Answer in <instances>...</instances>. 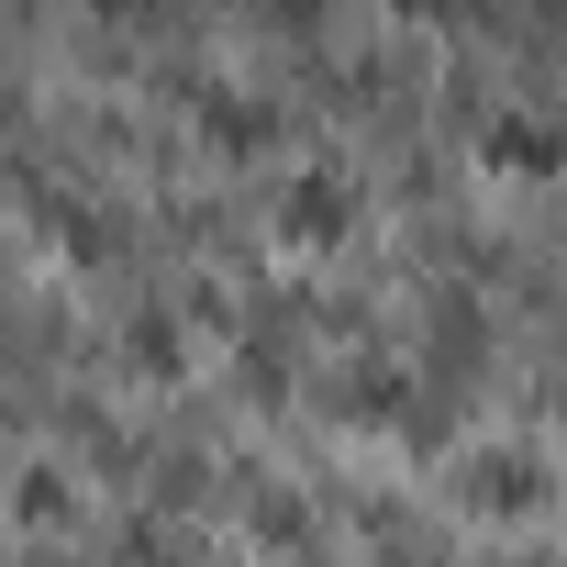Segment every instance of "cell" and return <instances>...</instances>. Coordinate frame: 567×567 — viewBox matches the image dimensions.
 <instances>
[{
  "label": "cell",
  "mask_w": 567,
  "mask_h": 567,
  "mask_svg": "<svg viewBox=\"0 0 567 567\" xmlns=\"http://www.w3.org/2000/svg\"><path fill=\"white\" fill-rule=\"evenodd\" d=\"M90 12H112V23H134V12H156V0H90Z\"/></svg>",
  "instance_id": "cell-2"
},
{
  "label": "cell",
  "mask_w": 567,
  "mask_h": 567,
  "mask_svg": "<svg viewBox=\"0 0 567 567\" xmlns=\"http://www.w3.org/2000/svg\"><path fill=\"white\" fill-rule=\"evenodd\" d=\"M290 234H301V245H334V234H346V189H334V178H301V189H290Z\"/></svg>",
  "instance_id": "cell-1"
},
{
  "label": "cell",
  "mask_w": 567,
  "mask_h": 567,
  "mask_svg": "<svg viewBox=\"0 0 567 567\" xmlns=\"http://www.w3.org/2000/svg\"><path fill=\"white\" fill-rule=\"evenodd\" d=\"M267 12H301V23H312V0H267Z\"/></svg>",
  "instance_id": "cell-3"
},
{
  "label": "cell",
  "mask_w": 567,
  "mask_h": 567,
  "mask_svg": "<svg viewBox=\"0 0 567 567\" xmlns=\"http://www.w3.org/2000/svg\"><path fill=\"white\" fill-rule=\"evenodd\" d=\"M401 12H445V0H401Z\"/></svg>",
  "instance_id": "cell-4"
}]
</instances>
